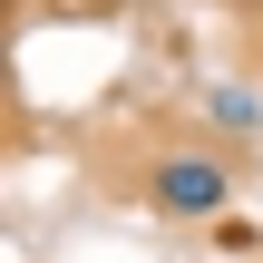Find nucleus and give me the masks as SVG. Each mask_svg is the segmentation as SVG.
Returning a JSON list of instances; mask_svg holds the SVG:
<instances>
[{
	"label": "nucleus",
	"mask_w": 263,
	"mask_h": 263,
	"mask_svg": "<svg viewBox=\"0 0 263 263\" xmlns=\"http://www.w3.org/2000/svg\"><path fill=\"white\" fill-rule=\"evenodd\" d=\"M146 195H156V215H176V224H224V205H234V156H224V146H166V156L146 166Z\"/></svg>",
	"instance_id": "1"
},
{
	"label": "nucleus",
	"mask_w": 263,
	"mask_h": 263,
	"mask_svg": "<svg viewBox=\"0 0 263 263\" xmlns=\"http://www.w3.org/2000/svg\"><path fill=\"white\" fill-rule=\"evenodd\" d=\"M244 10H263V0H244Z\"/></svg>",
	"instance_id": "2"
}]
</instances>
